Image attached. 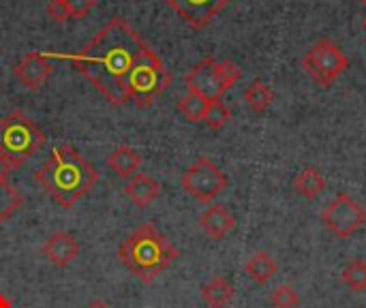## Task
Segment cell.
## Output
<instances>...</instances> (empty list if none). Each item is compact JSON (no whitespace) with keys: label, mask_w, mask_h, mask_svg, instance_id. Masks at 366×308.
<instances>
[{"label":"cell","mask_w":366,"mask_h":308,"mask_svg":"<svg viewBox=\"0 0 366 308\" xmlns=\"http://www.w3.org/2000/svg\"><path fill=\"white\" fill-rule=\"evenodd\" d=\"M146 43L137 30L122 17H112L94 39L77 54H47V58L71 60L79 73L112 103L129 101V75Z\"/></svg>","instance_id":"6da1fadb"},{"label":"cell","mask_w":366,"mask_h":308,"mask_svg":"<svg viewBox=\"0 0 366 308\" xmlns=\"http://www.w3.org/2000/svg\"><path fill=\"white\" fill-rule=\"evenodd\" d=\"M34 180L62 208H73L99 182V172L73 146H58L39 167Z\"/></svg>","instance_id":"7a4b0ae2"},{"label":"cell","mask_w":366,"mask_h":308,"mask_svg":"<svg viewBox=\"0 0 366 308\" xmlns=\"http://www.w3.org/2000/svg\"><path fill=\"white\" fill-rule=\"evenodd\" d=\"M118 257L133 277L152 283L176 262L178 249L152 223H144L118 247Z\"/></svg>","instance_id":"3957f363"},{"label":"cell","mask_w":366,"mask_h":308,"mask_svg":"<svg viewBox=\"0 0 366 308\" xmlns=\"http://www.w3.org/2000/svg\"><path fill=\"white\" fill-rule=\"evenodd\" d=\"M45 133L24 111L13 109L0 118V159L9 165L11 172L34 157L45 146Z\"/></svg>","instance_id":"277c9868"},{"label":"cell","mask_w":366,"mask_h":308,"mask_svg":"<svg viewBox=\"0 0 366 308\" xmlns=\"http://www.w3.org/2000/svg\"><path fill=\"white\" fill-rule=\"evenodd\" d=\"M172 84V73L165 69L159 54H154L148 45L139 54L131 75H129V101H135L137 107L146 109L154 96H159Z\"/></svg>","instance_id":"5b68a950"},{"label":"cell","mask_w":366,"mask_h":308,"mask_svg":"<svg viewBox=\"0 0 366 308\" xmlns=\"http://www.w3.org/2000/svg\"><path fill=\"white\" fill-rule=\"evenodd\" d=\"M240 77L242 69L236 62L208 56L184 75V84L191 92H197L206 101H219L236 81H240Z\"/></svg>","instance_id":"8992f818"},{"label":"cell","mask_w":366,"mask_h":308,"mask_svg":"<svg viewBox=\"0 0 366 308\" xmlns=\"http://www.w3.org/2000/svg\"><path fill=\"white\" fill-rule=\"evenodd\" d=\"M350 66L345 51L330 39L317 41L302 58V69L317 81L322 88H330Z\"/></svg>","instance_id":"52a82bcc"},{"label":"cell","mask_w":366,"mask_h":308,"mask_svg":"<svg viewBox=\"0 0 366 308\" xmlns=\"http://www.w3.org/2000/svg\"><path fill=\"white\" fill-rule=\"evenodd\" d=\"M180 184H182L184 193H189L197 202L210 204L214 197H219L225 191L227 176L221 172V167L212 159L202 157L182 174Z\"/></svg>","instance_id":"ba28073f"},{"label":"cell","mask_w":366,"mask_h":308,"mask_svg":"<svg viewBox=\"0 0 366 308\" xmlns=\"http://www.w3.org/2000/svg\"><path fill=\"white\" fill-rule=\"evenodd\" d=\"M322 223L332 232L337 238L347 240L356 232H360L366 223V210L360 202H356L347 193H339L330 206L322 212Z\"/></svg>","instance_id":"9c48e42d"},{"label":"cell","mask_w":366,"mask_h":308,"mask_svg":"<svg viewBox=\"0 0 366 308\" xmlns=\"http://www.w3.org/2000/svg\"><path fill=\"white\" fill-rule=\"evenodd\" d=\"M191 28L202 30L217 17L232 0H165Z\"/></svg>","instance_id":"30bf717a"},{"label":"cell","mask_w":366,"mask_h":308,"mask_svg":"<svg viewBox=\"0 0 366 308\" xmlns=\"http://www.w3.org/2000/svg\"><path fill=\"white\" fill-rule=\"evenodd\" d=\"M51 64H49V58L47 54H41V51H30L26 54L15 66H13V75L15 79L28 88V90H39L45 86V81L49 79L51 75Z\"/></svg>","instance_id":"8fae6325"},{"label":"cell","mask_w":366,"mask_h":308,"mask_svg":"<svg viewBox=\"0 0 366 308\" xmlns=\"http://www.w3.org/2000/svg\"><path fill=\"white\" fill-rule=\"evenodd\" d=\"M45 259L56 268H69L79 257V244L69 232H54L43 244Z\"/></svg>","instance_id":"7c38bea8"},{"label":"cell","mask_w":366,"mask_h":308,"mask_svg":"<svg viewBox=\"0 0 366 308\" xmlns=\"http://www.w3.org/2000/svg\"><path fill=\"white\" fill-rule=\"evenodd\" d=\"M124 195L137 206V208H148L159 195H161V184L148 176V174H135L133 178L127 180L124 184Z\"/></svg>","instance_id":"4fadbf2b"},{"label":"cell","mask_w":366,"mask_h":308,"mask_svg":"<svg viewBox=\"0 0 366 308\" xmlns=\"http://www.w3.org/2000/svg\"><path fill=\"white\" fill-rule=\"evenodd\" d=\"M199 227H202L212 240H223V238L236 227V219H234V214H232L225 206L217 204V206H210V208L199 217Z\"/></svg>","instance_id":"5bb4252c"},{"label":"cell","mask_w":366,"mask_h":308,"mask_svg":"<svg viewBox=\"0 0 366 308\" xmlns=\"http://www.w3.org/2000/svg\"><path fill=\"white\" fill-rule=\"evenodd\" d=\"M107 165L109 169L118 176V178H133L142 165V157L135 148L131 146H118L109 157H107Z\"/></svg>","instance_id":"9a60e30c"},{"label":"cell","mask_w":366,"mask_h":308,"mask_svg":"<svg viewBox=\"0 0 366 308\" xmlns=\"http://www.w3.org/2000/svg\"><path fill=\"white\" fill-rule=\"evenodd\" d=\"M202 300L210 308H225L234 300V287L227 279L214 277L202 287Z\"/></svg>","instance_id":"2e32d148"},{"label":"cell","mask_w":366,"mask_h":308,"mask_svg":"<svg viewBox=\"0 0 366 308\" xmlns=\"http://www.w3.org/2000/svg\"><path fill=\"white\" fill-rule=\"evenodd\" d=\"M326 189V178L317 167H305L294 178V191L307 199H315Z\"/></svg>","instance_id":"e0dca14e"},{"label":"cell","mask_w":366,"mask_h":308,"mask_svg":"<svg viewBox=\"0 0 366 308\" xmlns=\"http://www.w3.org/2000/svg\"><path fill=\"white\" fill-rule=\"evenodd\" d=\"M244 272L257 283V285H266L274 274H277V262L264 253V251H257L244 266Z\"/></svg>","instance_id":"ac0fdd59"},{"label":"cell","mask_w":366,"mask_h":308,"mask_svg":"<svg viewBox=\"0 0 366 308\" xmlns=\"http://www.w3.org/2000/svg\"><path fill=\"white\" fill-rule=\"evenodd\" d=\"M272 88L266 84V81H262V79H253L251 84H249V88L244 90V103L255 111V114H264L268 107H270V103H272Z\"/></svg>","instance_id":"d6986e66"},{"label":"cell","mask_w":366,"mask_h":308,"mask_svg":"<svg viewBox=\"0 0 366 308\" xmlns=\"http://www.w3.org/2000/svg\"><path fill=\"white\" fill-rule=\"evenodd\" d=\"M208 103L204 96H199L197 92L187 90V94H182L178 99V111L189 120V122H204V114L208 109Z\"/></svg>","instance_id":"ffe728a7"},{"label":"cell","mask_w":366,"mask_h":308,"mask_svg":"<svg viewBox=\"0 0 366 308\" xmlns=\"http://www.w3.org/2000/svg\"><path fill=\"white\" fill-rule=\"evenodd\" d=\"M19 206H21L19 191L9 180H0V225L6 223L17 212Z\"/></svg>","instance_id":"44dd1931"},{"label":"cell","mask_w":366,"mask_h":308,"mask_svg":"<svg viewBox=\"0 0 366 308\" xmlns=\"http://www.w3.org/2000/svg\"><path fill=\"white\" fill-rule=\"evenodd\" d=\"M229 120H232V111H229V107H227L221 99L208 103V109H206V114H204V122H206L212 131H221Z\"/></svg>","instance_id":"7402d4cb"},{"label":"cell","mask_w":366,"mask_h":308,"mask_svg":"<svg viewBox=\"0 0 366 308\" xmlns=\"http://www.w3.org/2000/svg\"><path fill=\"white\" fill-rule=\"evenodd\" d=\"M343 281L352 292H365L366 289V262L365 259H354L347 264L343 270Z\"/></svg>","instance_id":"603a6c76"},{"label":"cell","mask_w":366,"mask_h":308,"mask_svg":"<svg viewBox=\"0 0 366 308\" xmlns=\"http://www.w3.org/2000/svg\"><path fill=\"white\" fill-rule=\"evenodd\" d=\"M272 307L274 308H296L300 298L296 294V289L292 285H281L272 292Z\"/></svg>","instance_id":"cb8c5ba5"},{"label":"cell","mask_w":366,"mask_h":308,"mask_svg":"<svg viewBox=\"0 0 366 308\" xmlns=\"http://www.w3.org/2000/svg\"><path fill=\"white\" fill-rule=\"evenodd\" d=\"M64 2H66L69 15H71L73 19L86 17V15L94 9V4H97V0H64Z\"/></svg>","instance_id":"d4e9b609"},{"label":"cell","mask_w":366,"mask_h":308,"mask_svg":"<svg viewBox=\"0 0 366 308\" xmlns=\"http://www.w3.org/2000/svg\"><path fill=\"white\" fill-rule=\"evenodd\" d=\"M47 15H49L54 21H58V24H62V21H66V19L71 17L64 0H51V2L47 4Z\"/></svg>","instance_id":"484cf974"},{"label":"cell","mask_w":366,"mask_h":308,"mask_svg":"<svg viewBox=\"0 0 366 308\" xmlns=\"http://www.w3.org/2000/svg\"><path fill=\"white\" fill-rule=\"evenodd\" d=\"M9 176H11V169H9V165L0 159V180H9Z\"/></svg>","instance_id":"4316f807"},{"label":"cell","mask_w":366,"mask_h":308,"mask_svg":"<svg viewBox=\"0 0 366 308\" xmlns=\"http://www.w3.org/2000/svg\"><path fill=\"white\" fill-rule=\"evenodd\" d=\"M86 308H109L107 302H103V300H92V302H88Z\"/></svg>","instance_id":"83f0119b"},{"label":"cell","mask_w":366,"mask_h":308,"mask_svg":"<svg viewBox=\"0 0 366 308\" xmlns=\"http://www.w3.org/2000/svg\"><path fill=\"white\" fill-rule=\"evenodd\" d=\"M0 308H11V302L4 296H0Z\"/></svg>","instance_id":"f1b7e54d"},{"label":"cell","mask_w":366,"mask_h":308,"mask_svg":"<svg viewBox=\"0 0 366 308\" xmlns=\"http://www.w3.org/2000/svg\"><path fill=\"white\" fill-rule=\"evenodd\" d=\"M362 26H365V30H366V17H365V24H362Z\"/></svg>","instance_id":"f546056e"},{"label":"cell","mask_w":366,"mask_h":308,"mask_svg":"<svg viewBox=\"0 0 366 308\" xmlns=\"http://www.w3.org/2000/svg\"><path fill=\"white\" fill-rule=\"evenodd\" d=\"M360 2H362V4H365V6H366V0H360Z\"/></svg>","instance_id":"4dcf8cb0"}]
</instances>
